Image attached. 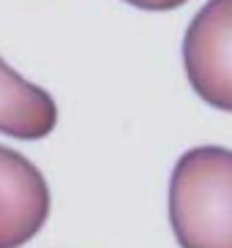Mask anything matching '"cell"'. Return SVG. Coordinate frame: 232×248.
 Returning a JSON list of instances; mask_svg holds the SVG:
<instances>
[{
	"mask_svg": "<svg viewBox=\"0 0 232 248\" xmlns=\"http://www.w3.org/2000/svg\"><path fill=\"white\" fill-rule=\"evenodd\" d=\"M169 224L181 248H232V150L205 145L178 158Z\"/></svg>",
	"mask_w": 232,
	"mask_h": 248,
	"instance_id": "1",
	"label": "cell"
},
{
	"mask_svg": "<svg viewBox=\"0 0 232 248\" xmlns=\"http://www.w3.org/2000/svg\"><path fill=\"white\" fill-rule=\"evenodd\" d=\"M183 66L197 95L232 112V0H208L183 38Z\"/></svg>",
	"mask_w": 232,
	"mask_h": 248,
	"instance_id": "2",
	"label": "cell"
},
{
	"mask_svg": "<svg viewBox=\"0 0 232 248\" xmlns=\"http://www.w3.org/2000/svg\"><path fill=\"white\" fill-rule=\"evenodd\" d=\"M50 216V186L36 164L0 145V248L36 237Z\"/></svg>",
	"mask_w": 232,
	"mask_h": 248,
	"instance_id": "3",
	"label": "cell"
},
{
	"mask_svg": "<svg viewBox=\"0 0 232 248\" xmlns=\"http://www.w3.org/2000/svg\"><path fill=\"white\" fill-rule=\"evenodd\" d=\"M58 125V104L44 88L0 58V131L17 139H41Z\"/></svg>",
	"mask_w": 232,
	"mask_h": 248,
	"instance_id": "4",
	"label": "cell"
},
{
	"mask_svg": "<svg viewBox=\"0 0 232 248\" xmlns=\"http://www.w3.org/2000/svg\"><path fill=\"white\" fill-rule=\"evenodd\" d=\"M126 3H131L137 8H145V11H169V8L183 6L186 0H126Z\"/></svg>",
	"mask_w": 232,
	"mask_h": 248,
	"instance_id": "5",
	"label": "cell"
}]
</instances>
